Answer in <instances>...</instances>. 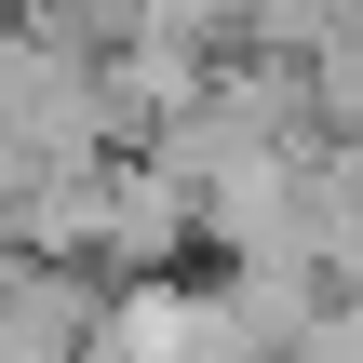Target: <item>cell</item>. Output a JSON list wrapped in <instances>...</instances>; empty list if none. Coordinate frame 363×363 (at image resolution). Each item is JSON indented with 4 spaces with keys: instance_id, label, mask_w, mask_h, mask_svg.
Segmentation results:
<instances>
[{
    "instance_id": "cell-1",
    "label": "cell",
    "mask_w": 363,
    "mask_h": 363,
    "mask_svg": "<svg viewBox=\"0 0 363 363\" xmlns=\"http://www.w3.org/2000/svg\"><path fill=\"white\" fill-rule=\"evenodd\" d=\"M283 363H363V296H323L310 323H296V350Z\"/></svg>"
}]
</instances>
